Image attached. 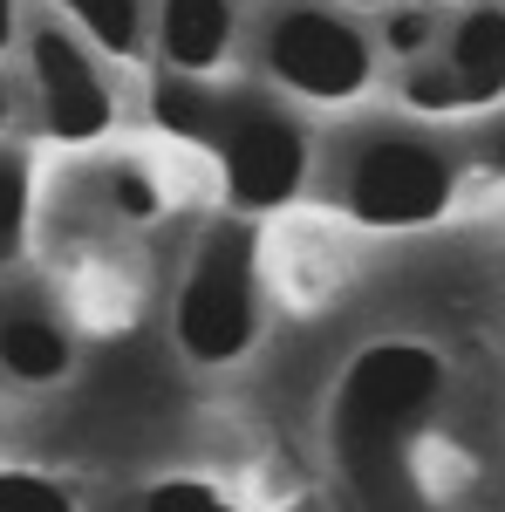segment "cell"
<instances>
[{"mask_svg": "<svg viewBox=\"0 0 505 512\" xmlns=\"http://www.w3.org/2000/svg\"><path fill=\"white\" fill-rule=\"evenodd\" d=\"M437 390H444V362L417 342H376L349 362V376L335 390V451L362 492L396 472V458L430 417Z\"/></svg>", "mask_w": 505, "mask_h": 512, "instance_id": "obj_1", "label": "cell"}, {"mask_svg": "<svg viewBox=\"0 0 505 512\" xmlns=\"http://www.w3.org/2000/svg\"><path fill=\"white\" fill-rule=\"evenodd\" d=\"M260 328V294H253V226L226 219L205 239L198 267L178 287V342L192 362H233Z\"/></svg>", "mask_w": 505, "mask_h": 512, "instance_id": "obj_2", "label": "cell"}, {"mask_svg": "<svg viewBox=\"0 0 505 512\" xmlns=\"http://www.w3.org/2000/svg\"><path fill=\"white\" fill-rule=\"evenodd\" d=\"M267 69L294 96L342 103V96H355L369 82L376 55H369V41L355 35L342 14H328V7H287V14H273V28H267Z\"/></svg>", "mask_w": 505, "mask_h": 512, "instance_id": "obj_3", "label": "cell"}, {"mask_svg": "<svg viewBox=\"0 0 505 512\" xmlns=\"http://www.w3.org/2000/svg\"><path fill=\"white\" fill-rule=\"evenodd\" d=\"M342 198L362 226H424L451 205V164L424 137H376L349 164Z\"/></svg>", "mask_w": 505, "mask_h": 512, "instance_id": "obj_4", "label": "cell"}, {"mask_svg": "<svg viewBox=\"0 0 505 512\" xmlns=\"http://www.w3.org/2000/svg\"><path fill=\"white\" fill-rule=\"evenodd\" d=\"M219 158H226V192H233L239 212H273L280 198H294V185H301L308 144L267 103H226Z\"/></svg>", "mask_w": 505, "mask_h": 512, "instance_id": "obj_5", "label": "cell"}, {"mask_svg": "<svg viewBox=\"0 0 505 512\" xmlns=\"http://www.w3.org/2000/svg\"><path fill=\"white\" fill-rule=\"evenodd\" d=\"M35 89H41V123L62 144H89L117 117L110 82L89 69L76 35H62V28H35Z\"/></svg>", "mask_w": 505, "mask_h": 512, "instance_id": "obj_6", "label": "cell"}, {"mask_svg": "<svg viewBox=\"0 0 505 512\" xmlns=\"http://www.w3.org/2000/svg\"><path fill=\"white\" fill-rule=\"evenodd\" d=\"M157 35H164V62H171V69L205 76V69H219L226 48H233V0H164Z\"/></svg>", "mask_w": 505, "mask_h": 512, "instance_id": "obj_7", "label": "cell"}, {"mask_svg": "<svg viewBox=\"0 0 505 512\" xmlns=\"http://www.w3.org/2000/svg\"><path fill=\"white\" fill-rule=\"evenodd\" d=\"M451 76L465 89V103L505 96V7H471L451 28Z\"/></svg>", "mask_w": 505, "mask_h": 512, "instance_id": "obj_8", "label": "cell"}, {"mask_svg": "<svg viewBox=\"0 0 505 512\" xmlns=\"http://www.w3.org/2000/svg\"><path fill=\"white\" fill-rule=\"evenodd\" d=\"M0 369L14 383H55L69 376V342L41 315H0Z\"/></svg>", "mask_w": 505, "mask_h": 512, "instance_id": "obj_9", "label": "cell"}, {"mask_svg": "<svg viewBox=\"0 0 505 512\" xmlns=\"http://www.w3.org/2000/svg\"><path fill=\"white\" fill-rule=\"evenodd\" d=\"M151 117L164 123V130H178V137H192V144H219V130H226V103H219L212 89H198V76L171 69V76L151 89Z\"/></svg>", "mask_w": 505, "mask_h": 512, "instance_id": "obj_10", "label": "cell"}, {"mask_svg": "<svg viewBox=\"0 0 505 512\" xmlns=\"http://www.w3.org/2000/svg\"><path fill=\"white\" fill-rule=\"evenodd\" d=\"M89 35L103 41L110 55H137V35H144V0H69Z\"/></svg>", "mask_w": 505, "mask_h": 512, "instance_id": "obj_11", "label": "cell"}, {"mask_svg": "<svg viewBox=\"0 0 505 512\" xmlns=\"http://www.w3.org/2000/svg\"><path fill=\"white\" fill-rule=\"evenodd\" d=\"M21 233H28V171L21 158H0V267L21 253Z\"/></svg>", "mask_w": 505, "mask_h": 512, "instance_id": "obj_12", "label": "cell"}, {"mask_svg": "<svg viewBox=\"0 0 505 512\" xmlns=\"http://www.w3.org/2000/svg\"><path fill=\"white\" fill-rule=\"evenodd\" d=\"M403 103H410V110H458L465 89L451 76V62H444V69H437V62H410V69H403Z\"/></svg>", "mask_w": 505, "mask_h": 512, "instance_id": "obj_13", "label": "cell"}, {"mask_svg": "<svg viewBox=\"0 0 505 512\" xmlns=\"http://www.w3.org/2000/svg\"><path fill=\"white\" fill-rule=\"evenodd\" d=\"M0 512H76L62 485H48L35 472H0Z\"/></svg>", "mask_w": 505, "mask_h": 512, "instance_id": "obj_14", "label": "cell"}, {"mask_svg": "<svg viewBox=\"0 0 505 512\" xmlns=\"http://www.w3.org/2000/svg\"><path fill=\"white\" fill-rule=\"evenodd\" d=\"M137 512H233L212 485H198V478H171V485H157V492H144V506Z\"/></svg>", "mask_w": 505, "mask_h": 512, "instance_id": "obj_15", "label": "cell"}, {"mask_svg": "<svg viewBox=\"0 0 505 512\" xmlns=\"http://www.w3.org/2000/svg\"><path fill=\"white\" fill-rule=\"evenodd\" d=\"M383 48H389V55H403V62H417V55L430 48V14H424V7H396V0H389Z\"/></svg>", "mask_w": 505, "mask_h": 512, "instance_id": "obj_16", "label": "cell"}, {"mask_svg": "<svg viewBox=\"0 0 505 512\" xmlns=\"http://www.w3.org/2000/svg\"><path fill=\"white\" fill-rule=\"evenodd\" d=\"M110 192H117L123 219H157V185L144 178V171H117V178H110Z\"/></svg>", "mask_w": 505, "mask_h": 512, "instance_id": "obj_17", "label": "cell"}, {"mask_svg": "<svg viewBox=\"0 0 505 512\" xmlns=\"http://www.w3.org/2000/svg\"><path fill=\"white\" fill-rule=\"evenodd\" d=\"M14 41V0H0V48Z\"/></svg>", "mask_w": 505, "mask_h": 512, "instance_id": "obj_18", "label": "cell"}, {"mask_svg": "<svg viewBox=\"0 0 505 512\" xmlns=\"http://www.w3.org/2000/svg\"><path fill=\"white\" fill-rule=\"evenodd\" d=\"M492 158H499V171H505V130H499V144H492Z\"/></svg>", "mask_w": 505, "mask_h": 512, "instance_id": "obj_19", "label": "cell"}, {"mask_svg": "<svg viewBox=\"0 0 505 512\" xmlns=\"http://www.w3.org/2000/svg\"><path fill=\"white\" fill-rule=\"evenodd\" d=\"M0 130H7V89H0Z\"/></svg>", "mask_w": 505, "mask_h": 512, "instance_id": "obj_20", "label": "cell"}, {"mask_svg": "<svg viewBox=\"0 0 505 512\" xmlns=\"http://www.w3.org/2000/svg\"><path fill=\"white\" fill-rule=\"evenodd\" d=\"M349 7H389V0H349Z\"/></svg>", "mask_w": 505, "mask_h": 512, "instance_id": "obj_21", "label": "cell"}]
</instances>
